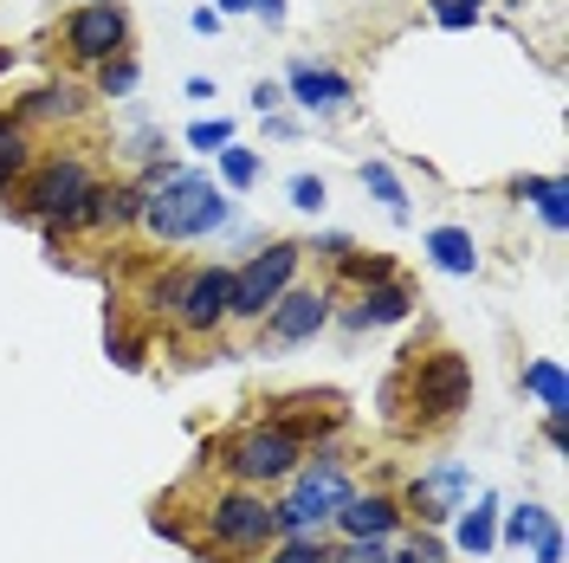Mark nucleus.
Instances as JSON below:
<instances>
[{
  "label": "nucleus",
  "instance_id": "obj_9",
  "mask_svg": "<svg viewBox=\"0 0 569 563\" xmlns=\"http://www.w3.org/2000/svg\"><path fill=\"white\" fill-rule=\"evenodd\" d=\"M227 292H233V273L227 266H194L176 292V324L188 337H208L227 324Z\"/></svg>",
  "mask_w": 569,
  "mask_h": 563
},
{
  "label": "nucleus",
  "instance_id": "obj_18",
  "mask_svg": "<svg viewBox=\"0 0 569 563\" xmlns=\"http://www.w3.org/2000/svg\"><path fill=\"white\" fill-rule=\"evenodd\" d=\"M518 195L537 208V220H543L550 234H563L569 227V181L563 176H525L518 181Z\"/></svg>",
  "mask_w": 569,
  "mask_h": 563
},
{
  "label": "nucleus",
  "instance_id": "obj_7",
  "mask_svg": "<svg viewBox=\"0 0 569 563\" xmlns=\"http://www.w3.org/2000/svg\"><path fill=\"white\" fill-rule=\"evenodd\" d=\"M201 531H208L220 551L233 557H259L266 544H279V525H272V505L266 493H247V486H227L201 505Z\"/></svg>",
  "mask_w": 569,
  "mask_h": 563
},
{
  "label": "nucleus",
  "instance_id": "obj_1",
  "mask_svg": "<svg viewBox=\"0 0 569 563\" xmlns=\"http://www.w3.org/2000/svg\"><path fill=\"white\" fill-rule=\"evenodd\" d=\"M137 220L162 240V247H181V240H201L213 227H227V195H220V181L201 176V169H162V176L142 188Z\"/></svg>",
  "mask_w": 569,
  "mask_h": 563
},
{
  "label": "nucleus",
  "instance_id": "obj_33",
  "mask_svg": "<svg viewBox=\"0 0 569 563\" xmlns=\"http://www.w3.org/2000/svg\"><path fill=\"white\" fill-rule=\"evenodd\" d=\"M531 551H537V563H563V525H550Z\"/></svg>",
  "mask_w": 569,
  "mask_h": 563
},
{
  "label": "nucleus",
  "instance_id": "obj_8",
  "mask_svg": "<svg viewBox=\"0 0 569 563\" xmlns=\"http://www.w3.org/2000/svg\"><path fill=\"white\" fill-rule=\"evenodd\" d=\"M66 52L78 66H110L130 52V13L117 0H91V7H71L66 13Z\"/></svg>",
  "mask_w": 569,
  "mask_h": 563
},
{
  "label": "nucleus",
  "instance_id": "obj_22",
  "mask_svg": "<svg viewBox=\"0 0 569 563\" xmlns=\"http://www.w3.org/2000/svg\"><path fill=\"white\" fill-rule=\"evenodd\" d=\"M550 525H557V518H550L543 505H511V512H505V544L531 551V544H537V537H543Z\"/></svg>",
  "mask_w": 569,
  "mask_h": 563
},
{
  "label": "nucleus",
  "instance_id": "obj_21",
  "mask_svg": "<svg viewBox=\"0 0 569 563\" xmlns=\"http://www.w3.org/2000/svg\"><path fill=\"white\" fill-rule=\"evenodd\" d=\"M27 169H33V137H27V124H7V117H0V188H13Z\"/></svg>",
  "mask_w": 569,
  "mask_h": 563
},
{
  "label": "nucleus",
  "instance_id": "obj_36",
  "mask_svg": "<svg viewBox=\"0 0 569 563\" xmlns=\"http://www.w3.org/2000/svg\"><path fill=\"white\" fill-rule=\"evenodd\" d=\"M213 13H252V0H213Z\"/></svg>",
  "mask_w": 569,
  "mask_h": 563
},
{
  "label": "nucleus",
  "instance_id": "obj_31",
  "mask_svg": "<svg viewBox=\"0 0 569 563\" xmlns=\"http://www.w3.org/2000/svg\"><path fill=\"white\" fill-rule=\"evenodd\" d=\"M323 201H330V188H323L318 176H291V208H305V214H323Z\"/></svg>",
  "mask_w": 569,
  "mask_h": 563
},
{
  "label": "nucleus",
  "instance_id": "obj_3",
  "mask_svg": "<svg viewBox=\"0 0 569 563\" xmlns=\"http://www.w3.org/2000/svg\"><path fill=\"white\" fill-rule=\"evenodd\" d=\"M350 493H356L350 460H337V454L298 460V466H291V493L272 505V525H279V537H318Z\"/></svg>",
  "mask_w": 569,
  "mask_h": 563
},
{
  "label": "nucleus",
  "instance_id": "obj_34",
  "mask_svg": "<svg viewBox=\"0 0 569 563\" xmlns=\"http://www.w3.org/2000/svg\"><path fill=\"white\" fill-rule=\"evenodd\" d=\"M252 13H259L266 27H284V0H252Z\"/></svg>",
  "mask_w": 569,
  "mask_h": 563
},
{
  "label": "nucleus",
  "instance_id": "obj_38",
  "mask_svg": "<svg viewBox=\"0 0 569 563\" xmlns=\"http://www.w3.org/2000/svg\"><path fill=\"white\" fill-rule=\"evenodd\" d=\"M78 7H91V0H78Z\"/></svg>",
  "mask_w": 569,
  "mask_h": 563
},
{
  "label": "nucleus",
  "instance_id": "obj_29",
  "mask_svg": "<svg viewBox=\"0 0 569 563\" xmlns=\"http://www.w3.org/2000/svg\"><path fill=\"white\" fill-rule=\"evenodd\" d=\"M479 7H486V0H433V20H440L447 33H460V27L479 20Z\"/></svg>",
  "mask_w": 569,
  "mask_h": 563
},
{
  "label": "nucleus",
  "instance_id": "obj_27",
  "mask_svg": "<svg viewBox=\"0 0 569 563\" xmlns=\"http://www.w3.org/2000/svg\"><path fill=\"white\" fill-rule=\"evenodd\" d=\"M330 563H395L389 537H350L343 551H330Z\"/></svg>",
  "mask_w": 569,
  "mask_h": 563
},
{
  "label": "nucleus",
  "instance_id": "obj_32",
  "mask_svg": "<svg viewBox=\"0 0 569 563\" xmlns=\"http://www.w3.org/2000/svg\"><path fill=\"white\" fill-rule=\"evenodd\" d=\"M279 105H284V85H272V78H259V85H252V110H259V117H272Z\"/></svg>",
  "mask_w": 569,
  "mask_h": 563
},
{
  "label": "nucleus",
  "instance_id": "obj_10",
  "mask_svg": "<svg viewBox=\"0 0 569 563\" xmlns=\"http://www.w3.org/2000/svg\"><path fill=\"white\" fill-rule=\"evenodd\" d=\"M284 98L298 110H311V117H343V110L356 105V85L343 78V71L318 66V59H291V71H284Z\"/></svg>",
  "mask_w": 569,
  "mask_h": 563
},
{
  "label": "nucleus",
  "instance_id": "obj_2",
  "mask_svg": "<svg viewBox=\"0 0 569 563\" xmlns=\"http://www.w3.org/2000/svg\"><path fill=\"white\" fill-rule=\"evenodd\" d=\"M395 388H408V408H415L401 415V427H453L472 402V363L460 350H408V369Z\"/></svg>",
  "mask_w": 569,
  "mask_h": 563
},
{
  "label": "nucleus",
  "instance_id": "obj_4",
  "mask_svg": "<svg viewBox=\"0 0 569 563\" xmlns=\"http://www.w3.org/2000/svg\"><path fill=\"white\" fill-rule=\"evenodd\" d=\"M91 188H98V169H91L84 156H52V162H39L33 176H27L20 201H27V214H39L52 234H71V227H84Z\"/></svg>",
  "mask_w": 569,
  "mask_h": 563
},
{
  "label": "nucleus",
  "instance_id": "obj_15",
  "mask_svg": "<svg viewBox=\"0 0 569 563\" xmlns=\"http://www.w3.org/2000/svg\"><path fill=\"white\" fill-rule=\"evenodd\" d=\"M408 312H415V298L395 279H382V285H362V292H356V305L343 312V324H350V330H382V324H401Z\"/></svg>",
  "mask_w": 569,
  "mask_h": 563
},
{
  "label": "nucleus",
  "instance_id": "obj_5",
  "mask_svg": "<svg viewBox=\"0 0 569 563\" xmlns=\"http://www.w3.org/2000/svg\"><path fill=\"white\" fill-rule=\"evenodd\" d=\"M298 460H305V447H298L284 427H272V422H252V427H240V434H227V441H220V466H227V473H233V486H247V493L291 480V466H298Z\"/></svg>",
  "mask_w": 569,
  "mask_h": 563
},
{
  "label": "nucleus",
  "instance_id": "obj_23",
  "mask_svg": "<svg viewBox=\"0 0 569 563\" xmlns=\"http://www.w3.org/2000/svg\"><path fill=\"white\" fill-rule=\"evenodd\" d=\"M362 188H369V195H376V201L395 214V220H408V188L395 181L389 162H362Z\"/></svg>",
  "mask_w": 569,
  "mask_h": 563
},
{
  "label": "nucleus",
  "instance_id": "obj_11",
  "mask_svg": "<svg viewBox=\"0 0 569 563\" xmlns=\"http://www.w3.org/2000/svg\"><path fill=\"white\" fill-rule=\"evenodd\" d=\"M466 493H472V473H466L460 460H440L433 473H421L408 486V505L401 512H415L421 525H447L453 512H466Z\"/></svg>",
  "mask_w": 569,
  "mask_h": 563
},
{
  "label": "nucleus",
  "instance_id": "obj_14",
  "mask_svg": "<svg viewBox=\"0 0 569 563\" xmlns=\"http://www.w3.org/2000/svg\"><path fill=\"white\" fill-rule=\"evenodd\" d=\"M272 427H284V434L305 447L311 434H330V427H343V402H337V395H291V402H279Z\"/></svg>",
  "mask_w": 569,
  "mask_h": 563
},
{
  "label": "nucleus",
  "instance_id": "obj_20",
  "mask_svg": "<svg viewBox=\"0 0 569 563\" xmlns=\"http://www.w3.org/2000/svg\"><path fill=\"white\" fill-rule=\"evenodd\" d=\"M492 544H498V498L479 493V505L460 512V551H466V557H486Z\"/></svg>",
  "mask_w": 569,
  "mask_h": 563
},
{
  "label": "nucleus",
  "instance_id": "obj_35",
  "mask_svg": "<svg viewBox=\"0 0 569 563\" xmlns=\"http://www.w3.org/2000/svg\"><path fill=\"white\" fill-rule=\"evenodd\" d=\"M188 27H194V33H220V13H213V7H194V20H188Z\"/></svg>",
  "mask_w": 569,
  "mask_h": 563
},
{
  "label": "nucleus",
  "instance_id": "obj_25",
  "mask_svg": "<svg viewBox=\"0 0 569 563\" xmlns=\"http://www.w3.org/2000/svg\"><path fill=\"white\" fill-rule=\"evenodd\" d=\"M220 181H227V188H252V181H259V156L240 149V142H227V149H220Z\"/></svg>",
  "mask_w": 569,
  "mask_h": 563
},
{
  "label": "nucleus",
  "instance_id": "obj_17",
  "mask_svg": "<svg viewBox=\"0 0 569 563\" xmlns=\"http://www.w3.org/2000/svg\"><path fill=\"white\" fill-rule=\"evenodd\" d=\"M427 259H433L440 273H453V279H472V273H479V247H472L466 227H433V234H427Z\"/></svg>",
  "mask_w": 569,
  "mask_h": 563
},
{
  "label": "nucleus",
  "instance_id": "obj_37",
  "mask_svg": "<svg viewBox=\"0 0 569 563\" xmlns=\"http://www.w3.org/2000/svg\"><path fill=\"white\" fill-rule=\"evenodd\" d=\"M7 66H13V52H0V71H7Z\"/></svg>",
  "mask_w": 569,
  "mask_h": 563
},
{
  "label": "nucleus",
  "instance_id": "obj_26",
  "mask_svg": "<svg viewBox=\"0 0 569 563\" xmlns=\"http://www.w3.org/2000/svg\"><path fill=\"white\" fill-rule=\"evenodd\" d=\"M137 59H130V52H123V59H110V66H98V91H104V98H130V91H137Z\"/></svg>",
  "mask_w": 569,
  "mask_h": 563
},
{
  "label": "nucleus",
  "instance_id": "obj_24",
  "mask_svg": "<svg viewBox=\"0 0 569 563\" xmlns=\"http://www.w3.org/2000/svg\"><path fill=\"white\" fill-rule=\"evenodd\" d=\"M266 563H330V544L323 537H279V544H266Z\"/></svg>",
  "mask_w": 569,
  "mask_h": 563
},
{
  "label": "nucleus",
  "instance_id": "obj_6",
  "mask_svg": "<svg viewBox=\"0 0 569 563\" xmlns=\"http://www.w3.org/2000/svg\"><path fill=\"white\" fill-rule=\"evenodd\" d=\"M298 266H305V247L298 240H272L266 253H252L247 266H233V292H227V317H240V324H259V317L279 305L291 279H298Z\"/></svg>",
  "mask_w": 569,
  "mask_h": 563
},
{
  "label": "nucleus",
  "instance_id": "obj_19",
  "mask_svg": "<svg viewBox=\"0 0 569 563\" xmlns=\"http://www.w3.org/2000/svg\"><path fill=\"white\" fill-rule=\"evenodd\" d=\"M525 395H537V402H543V415H550V422H563V415H569L563 363H557V356H537L531 369H525Z\"/></svg>",
  "mask_w": 569,
  "mask_h": 563
},
{
  "label": "nucleus",
  "instance_id": "obj_13",
  "mask_svg": "<svg viewBox=\"0 0 569 563\" xmlns=\"http://www.w3.org/2000/svg\"><path fill=\"white\" fill-rule=\"evenodd\" d=\"M330 525L343 531V537H395L401 531V498L389 493H350L337 505V518Z\"/></svg>",
  "mask_w": 569,
  "mask_h": 563
},
{
  "label": "nucleus",
  "instance_id": "obj_28",
  "mask_svg": "<svg viewBox=\"0 0 569 563\" xmlns=\"http://www.w3.org/2000/svg\"><path fill=\"white\" fill-rule=\"evenodd\" d=\"M27 117H78V91H71V85H59V91H39L33 105H27Z\"/></svg>",
  "mask_w": 569,
  "mask_h": 563
},
{
  "label": "nucleus",
  "instance_id": "obj_30",
  "mask_svg": "<svg viewBox=\"0 0 569 563\" xmlns=\"http://www.w3.org/2000/svg\"><path fill=\"white\" fill-rule=\"evenodd\" d=\"M188 142L208 149V156H220V149L233 142V124H227V117H213V124H188Z\"/></svg>",
  "mask_w": 569,
  "mask_h": 563
},
{
  "label": "nucleus",
  "instance_id": "obj_12",
  "mask_svg": "<svg viewBox=\"0 0 569 563\" xmlns=\"http://www.w3.org/2000/svg\"><path fill=\"white\" fill-rule=\"evenodd\" d=\"M259 324H266V344H305L330 324V292H284Z\"/></svg>",
  "mask_w": 569,
  "mask_h": 563
},
{
  "label": "nucleus",
  "instance_id": "obj_16",
  "mask_svg": "<svg viewBox=\"0 0 569 563\" xmlns=\"http://www.w3.org/2000/svg\"><path fill=\"white\" fill-rule=\"evenodd\" d=\"M142 214V188H130V181H98L91 188V201H84V227H130Z\"/></svg>",
  "mask_w": 569,
  "mask_h": 563
}]
</instances>
